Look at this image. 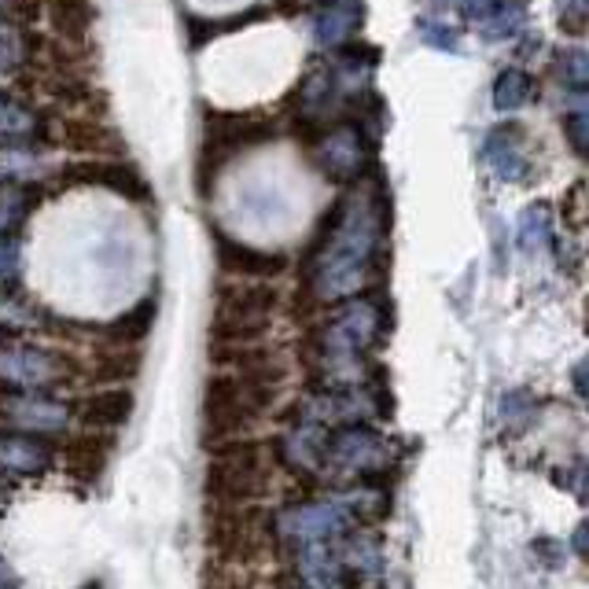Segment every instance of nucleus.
<instances>
[{
    "mask_svg": "<svg viewBox=\"0 0 589 589\" xmlns=\"http://www.w3.org/2000/svg\"><path fill=\"white\" fill-rule=\"evenodd\" d=\"M383 240V199L380 192H354L332 210L317 255H313L310 284L324 302L347 299L369 280Z\"/></svg>",
    "mask_w": 589,
    "mask_h": 589,
    "instance_id": "obj_1",
    "label": "nucleus"
},
{
    "mask_svg": "<svg viewBox=\"0 0 589 589\" xmlns=\"http://www.w3.org/2000/svg\"><path fill=\"white\" fill-rule=\"evenodd\" d=\"M280 369H247V372H218L203 388V428L207 442H229L251 431L255 416L266 409L277 394Z\"/></svg>",
    "mask_w": 589,
    "mask_h": 589,
    "instance_id": "obj_2",
    "label": "nucleus"
},
{
    "mask_svg": "<svg viewBox=\"0 0 589 589\" xmlns=\"http://www.w3.org/2000/svg\"><path fill=\"white\" fill-rule=\"evenodd\" d=\"M380 339V307L372 299H350L347 307H339L324 321L321 328V358H324V369L339 372L343 380L335 388H343L347 372L361 369L365 354L376 347Z\"/></svg>",
    "mask_w": 589,
    "mask_h": 589,
    "instance_id": "obj_3",
    "label": "nucleus"
},
{
    "mask_svg": "<svg viewBox=\"0 0 589 589\" xmlns=\"http://www.w3.org/2000/svg\"><path fill=\"white\" fill-rule=\"evenodd\" d=\"M266 446L255 439H229L215 446V461L207 464V475H203V486H207V497L218 501L221 509H236V505H247L251 497L262 494L266 486V461H262Z\"/></svg>",
    "mask_w": 589,
    "mask_h": 589,
    "instance_id": "obj_4",
    "label": "nucleus"
},
{
    "mask_svg": "<svg viewBox=\"0 0 589 589\" xmlns=\"http://www.w3.org/2000/svg\"><path fill=\"white\" fill-rule=\"evenodd\" d=\"M273 310H277V291L269 284H232V288H221L215 307V335L221 343L243 347V343L258 339L269 328Z\"/></svg>",
    "mask_w": 589,
    "mask_h": 589,
    "instance_id": "obj_5",
    "label": "nucleus"
},
{
    "mask_svg": "<svg viewBox=\"0 0 589 589\" xmlns=\"http://www.w3.org/2000/svg\"><path fill=\"white\" fill-rule=\"evenodd\" d=\"M67 361L37 343H0V388L12 394H41L63 380Z\"/></svg>",
    "mask_w": 589,
    "mask_h": 589,
    "instance_id": "obj_6",
    "label": "nucleus"
},
{
    "mask_svg": "<svg viewBox=\"0 0 589 589\" xmlns=\"http://www.w3.org/2000/svg\"><path fill=\"white\" fill-rule=\"evenodd\" d=\"M350 523L354 516L347 501H302L277 516V534L302 550V545L339 542L350 531Z\"/></svg>",
    "mask_w": 589,
    "mask_h": 589,
    "instance_id": "obj_7",
    "label": "nucleus"
},
{
    "mask_svg": "<svg viewBox=\"0 0 589 589\" xmlns=\"http://www.w3.org/2000/svg\"><path fill=\"white\" fill-rule=\"evenodd\" d=\"M388 461V442L376 435L369 424H343V428H324L321 469H339L350 475H369Z\"/></svg>",
    "mask_w": 589,
    "mask_h": 589,
    "instance_id": "obj_8",
    "label": "nucleus"
},
{
    "mask_svg": "<svg viewBox=\"0 0 589 589\" xmlns=\"http://www.w3.org/2000/svg\"><path fill=\"white\" fill-rule=\"evenodd\" d=\"M313 162L328 181H339V185H350L365 174L369 166V137L361 134L358 126H335L324 129L321 140L313 145Z\"/></svg>",
    "mask_w": 589,
    "mask_h": 589,
    "instance_id": "obj_9",
    "label": "nucleus"
},
{
    "mask_svg": "<svg viewBox=\"0 0 589 589\" xmlns=\"http://www.w3.org/2000/svg\"><path fill=\"white\" fill-rule=\"evenodd\" d=\"M376 413L372 394L358 383H343V388L321 391L302 402L299 420L317 424V428H343V424H365Z\"/></svg>",
    "mask_w": 589,
    "mask_h": 589,
    "instance_id": "obj_10",
    "label": "nucleus"
},
{
    "mask_svg": "<svg viewBox=\"0 0 589 589\" xmlns=\"http://www.w3.org/2000/svg\"><path fill=\"white\" fill-rule=\"evenodd\" d=\"M56 461V446L48 435L0 428V469L15 475H41Z\"/></svg>",
    "mask_w": 589,
    "mask_h": 589,
    "instance_id": "obj_11",
    "label": "nucleus"
},
{
    "mask_svg": "<svg viewBox=\"0 0 589 589\" xmlns=\"http://www.w3.org/2000/svg\"><path fill=\"white\" fill-rule=\"evenodd\" d=\"M0 416L19 424L23 431L48 435V431L67 428L70 409H67V402L45 399V394H4V399H0Z\"/></svg>",
    "mask_w": 589,
    "mask_h": 589,
    "instance_id": "obj_12",
    "label": "nucleus"
},
{
    "mask_svg": "<svg viewBox=\"0 0 589 589\" xmlns=\"http://www.w3.org/2000/svg\"><path fill=\"white\" fill-rule=\"evenodd\" d=\"M483 162L490 166V174L505 185L531 177V159L523 155V129L516 122H505L501 129H494L483 140Z\"/></svg>",
    "mask_w": 589,
    "mask_h": 589,
    "instance_id": "obj_13",
    "label": "nucleus"
},
{
    "mask_svg": "<svg viewBox=\"0 0 589 589\" xmlns=\"http://www.w3.org/2000/svg\"><path fill=\"white\" fill-rule=\"evenodd\" d=\"M59 181H74V185H96V188H111L126 199H148V185L140 181V174L126 162H107V159H93V162H74L67 166Z\"/></svg>",
    "mask_w": 589,
    "mask_h": 589,
    "instance_id": "obj_14",
    "label": "nucleus"
},
{
    "mask_svg": "<svg viewBox=\"0 0 589 589\" xmlns=\"http://www.w3.org/2000/svg\"><path fill=\"white\" fill-rule=\"evenodd\" d=\"M273 137V126L251 118V115H215L207 118V155L232 159L236 151L258 145V140Z\"/></svg>",
    "mask_w": 589,
    "mask_h": 589,
    "instance_id": "obj_15",
    "label": "nucleus"
},
{
    "mask_svg": "<svg viewBox=\"0 0 589 589\" xmlns=\"http://www.w3.org/2000/svg\"><path fill=\"white\" fill-rule=\"evenodd\" d=\"M218 266L240 280H269L288 269V258L280 251H258L229 236H218Z\"/></svg>",
    "mask_w": 589,
    "mask_h": 589,
    "instance_id": "obj_16",
    "label": "nucleus"
},
{
    "mask_svg": "<svg viewBox=\"0 0 589 589\" xmlns=\"http://www.w3.org/2000/svg\"><path fill=\"white\" fill-rule=\"evenodd\" d=\"M294 100H299V115L307 122H328V115L339 111L343 100V78L328 67H313L302 85L294 89Z\"/></svg>",
    "mask_w": 589,
    "mask_h": 589,
    "instance_id": "obj_17",
    "label": "nucleus"
},
{
    "mask_svg": "<svg viewBox=\"0 0 589 589\" xmlns=\"http://www.w3.org/2000/svg\"><path fill=\"white\" fill-rule=\"evenodd\" d=\"M365 4L361 0H321L317 15H313V37L324 48L350 45L354 34L361 30Z\"/></svg>",
    "mask_w": 589,
    "mask_h": 589,
    "instance_id": "obj_18",
    "label": "nucleus"
},
{
    "mask_svg": "<svg viewBox=\"0 0 589 589\" xmlns=\"http://www.w3.org/2000/svg\"><path fill=\"white\" fill-rule=\"evenodd\" d=\"M129 416H134V394L122 388L96 391L78 402V420L85 424V431H115L122 424H129Z\"/></svg>",
    "mask_w": 589,
    "mask_h": 589,
    "instance_id": "obj_19",
    "label": "nucleus"
},
{
    "mask_svg": "<svg viewBox=\"0 0 589 589\" xmlns=\"http://www.w3.org/2000/svg\"><path fill=\"white\" fill-rule=\"evenodd\" d=\"M299 571L307 578V589H350L358 578H350V571L339 561V550L332 542L321 545H302L299 550Z\"/></svg>",
    "mask_w": 589,
    "mask_h": 589,
    "instance_id": "obj_20",
    "label": "nucleus"
},
{
    "mask_svg": "<svg viewBox=\"0 0 589 589\" xmlns=\"http://www.w3.org/2000/svg\"><path fill=\"white\" fill-rule=\"evenodd\" d=\"M111 442L100 431H81L63 446V469L70 472V480L78 483H96L107 469Z\"/></svg>",
    "mask_w": 589,
    "mask_h": 589,
    "instance_id": "obj_21",
    "label": "nucleus"
},
{
    "mask_svg": "<svg viewBox=\"0 0 589 589\" xmlns=\"http://www.w3.org/2000/svg\"><path fill=\"white\" fill-rule=\"evenodd\" d=\"M255 520H258V516L243 512L240 505H236V509H221L215 516V523H210L215 550L221 556H232V561L251 556V553H255Z\"/></svg>",
    "mask_w": 589,
    "mask_h": 589,
    "instance_id": "obj_22",
    "label": "nucleus"
},
{
    "mask_svg": "<svg viewBox=\"0 0 589 589\" xmlns=\"http://www.w3.org/2000/svg\"><path fill=\"white\" fill-rule=\"evenodd\" d=\"M48 26L67 41H85L93 30V8L85 0H45Z\"/></svg>",
    "mask_w": 589,
    "mask_h": 589,
    "instance_id": "obj_23",
    "label": "nucleus"
},
{
    "mask_svg": "<svg viewBox=\"0 0 589 589\" xmlns=\"http://www.w3.org/2000/svg\"><path fill=\"white\" fill-rule=\"evenodd\" d=\"M151 324H155V302L145 299V302H137L129 313H122L118 321L107 324V343H115L118 350L134 347V343H140L151 332Z\"/></svg>",
    "mask_w": 589,
    "mask_h": 589,
    "instance_id": "obj_24",
    "label": "nucleus"
},
{
    "mask_svg": "<svg viewBox=\"0 0 589 589\" xmlns=\"http://www.w3.org/2000/svg\"><path fill=\"white\" fill-rule=\"evenodd\" d=\"M534 78L520 67H505L494 81V107L497 111H520L534 100Z\"/></svg>",
    "mask_w": 589,
    "mask_h": 589,
    "instance_id": "obj_25",
    "label": "nucleus"
},
{
    "mask_svg": "<svg viewBox=\"0 0 589 589\" xmlns=\"http://www.w3.org/2000/svg\"><path fill=\"white\" fill-rule=\"evenodd\" d=\"M516 240H520V251L527 255H542L545 247L553 243V218H550V207H527L523 218H520V229H516Z\"/></svg>",
    "mask_w": 589,
    "mask_h": 589,
    "instance_id": "obj_26",
    "label": "nucleus"
},
{
    "mask_svg": "<svg viewBox=\"0 0 589 589\" xmlns=\"http://www.w3.org/2000/svg\"><path fill=\"white\" fill-rule=\"evenodd\" d=\"M37 324V307L15 284H0V328L4 332H26Z\"/></svg>",
    "mask_w": 589,
    "mask_h": 589,
    "instance_id": "obj_27",
    "label": "nucleus"
},
{
    "mask_svg": "<svg viewBox=\"0 0 589 589\" xmlns=\"http://www.w3.org/2000/svg\"><path fill=\"white\" fill-rule=\"evenodd\" d=\"M26 215H30L26 188H19L15 181H0V236H15V229L23 226Z\"/></svg>",
    "mask_w": 589,
    "mask_h": 589,
    "instance_id": "obj_28",
    "label": "nucleus"
},
{
    "mask_svg": "<svg viewBox=\"0 0 589 589\" xmlns=\"http://www.w3.org/2000/svg\"><path fill=\"white\" fill-rule=\"evenodd\" d=\"M34 129H37L34 111L23 107V104H19V100H12V96L0 93V137L19 140V137H30V134H34Z\"/></svg>",
    "mask_w": 589,
    "mask_h": 589,
    "instance_id": "obj_29",
    "label": "nucleus"
},
{
    "mask_svg": "<svg viewBox=\"0 0 589 589\" xmlns=\"http://www.w3.org/2000/svg\"><path fill=\"white\" fill-rule=\"evenodd\" d=\"M523 26V0H505L497 12L486 19V23L480 26L486 41H505V37H512L516 30Z\"/></svg>",
    "mask_w": 589,
    "mask_h": 589,
    "instance_id": "obj_30",
    "label": "nucleus"
},
{
    "mask_svg": "<svg viewBox=\"0 0 589 589\" xmlns=\"http://www.w3.org/2000/svg\"><path fill=\"white\" fill-rule=\"evenodd\" d=\"M589 59L582 48H567V53L556 56V67H561L564 89H571L575 96H586V78H589Z\"/></svg>",
    "mask_w": 589,
    "mask_h": 589,
    "instance_id": "obj_31",
    "label": "nucleus"
},
{
    "mask_svg": "<svg viewBox=\"0 0 589 589\" xmlns=\"http://www.w3.org/2000/svg\"><path fill=\"white\" fill-rule=\"evenodd\" d=\"M23 56H26L23 34L0 19V74H12V70L23 67Z\"/></svg>",
    "mask_w": 589,
    "mask_h": 589,
    "instance_id": "obj_32",
    "label": "nucleus"
},
{
    "mask_svg": "<svg viewBox=\"0 0 589 589\" xmlns=\"http://www.w3.org/2000/svg\"><path fill=\"white\" fill-rule=\"evenodd\" d=\"M564 137L571 140V148H575V155H586L589 151V118H586V111L582 107H575L571 115H564Z\"/></svg>",
    "mask_w": 589,
    "mask_h": 589,
    "instance_id": "obj_33",
    "label": "nucleus"
},
{
    "mask_svg": "<svg viewBox=\"0 0 589 589\" xmlns=\"http://www.w3.org/2000/svg\"><path fill=\"white\" fill-rule=\"evenodd\" d=\"M561 4V12H556V19H561L564 34H582L586 30V0H556Z\"/></svg>",
    "mask_w": 589,
    "mask_h": 589,
    "instance_id": "obj_34",
    "label": "nucleus"
},
{
    "mask_svg": "<svg viewBox=\"0 0 589 589\" xmlns=\"http://www.w3.org/2000/svg\"><path fill=\"white\" fill-rule=\"evenodd\" d=\"M420 37H424V45H431V48H446V53H461V41H457V30H450V26L420 23Z\"/></svg>",
    "mask_w": 589,
    "mask_h": 589,
    "instance_id": "obj_35",
    "label": "nucleus"
},
{
    "mask_svg": "<svg viewBox=\"0 0 589 589\" xmlns=\"http://www.w3.org/2000/svg\"><path fill=\"white\" fill-rule=\"evenodd\" d=\"M19 262H23L19 240H15V236H0V284H12V280H15Z\"/></svg>",
    "mask_w": 589,
    "mask_h": 589,
    "instance_id": "obj_36",
    "label": "nucleus"
},
{
    "mask_svg": "<svg viewBox=\"0 0 589 589\" xmlns=\"http://www.w3.org/2000/svg\"><path fill=\"white\" fill-rule=\"evenodd\" d=\"M137 372V354H115V358L100 361V372L104 380H129Z\"/></svg>",
    "mask_w": 589,
    "mask_h": 589,
    "instance_id": "obj_37",
    "label": "nucleus"
},
{
    "mask_svg": "<svg viewBox=\"0 0 589 589\" xmlns=\"http://www.w3.org/2000/svg\"><path fill=\"white\" fill-rule=\"evenodd\" d=\"M501 4H505V0H461V15L483 26L486 19H490Z\"/></svg>",
    "mask_w": 589,
    "mask_h": 589,
    "instance_id": "obj_38",
    "label": "nucleus"
},
{
    "mask_svg": "<svg viewBox=\"0 0 589 589\" xmlns=\"http://www.w3.org/2000/svg\"><path fill=\"white\" fill-rule=\"evenodd\" d=\"M571 380H575L578 399H586V361H578V365H575V376H571Z\"/></svg>",
    "mask_w": 589,
    "mask_h": 589,
    "instance_id": "obj_39",
    "label": "nucleus"
},
{
    "mask_svg": "<svg viewBox=\"0 0 589 589\" xmlns=\"http://www.w3.org/2000/svg\"><path fill=\"white\" fill-rule=\"evenodd\" d=\"M575 553H578V556H586V523L575 531Z\"/></svg>",
    "mask_w": 589,
    "mask_h": 589,
    "instance_id": "obj_40",
    "label": "nucleus"
},
{
    "mask_svg": "<svg viewBox=\"0 0 589 589\" xmlns=\"http://www.w3.org/2000/svg\"><path fill=\"white\" fill-rule=\"evenodd\" d=\"M4 4H12V0H0V8H4Z\"/></svg>",
    "mask_w": 589,
    "mask_h": 589,
    "instance_id": "obj_41",
    "label": "nucleus"
},
{
    "mask_svg": "<svg viewBox=\"0 0 589 589\" xmlns=\"http://www.w3.org/2000/svg\"><path fill=\"white\" fill-rule=\"evenodd\" d=\"M435 4H446V0H435Z\"/></svg>",
    "mask_w": 589,
    "mask_h": 589,
    "instance_id": "obj_42",
    "label": "nucleus"
},
{
    "mask_svg": "<svg viewBox=\"0 0 589 589\" xmlns=\"http://www.w3.org/2000/svg\"><path fill=\"white\" fill-rule=\"evenodd\" d=\"M85 589H100V586H85Z\"/></svg>",
    "mask_w": 589,
    "mask_h": 589,
    "instance_id": "obj_43",
    "label": "nucleus"
},
{
    "mask_svg": "<svg viewBox=\"0 0 589 589\" xmlns=\"http://www.w3.org/2000/svg\"><path fill=\"white\" fill-rule=\"evenodd\" d=\"M4 490H8V486H4ZM4 490H0V494H4Z\"/></svg>",
    "mask_w": 589,
    "mask_h": 589,
    "instance_id": "obj_44",
    "label": "nucleus"
}]
</instances>
